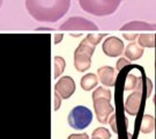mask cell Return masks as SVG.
<instances>
[{
  "label": "cell",
  "mask_w": 156,
  "mask_h": 139,
  "mask_svg": "<svg viewBox=\"0 0 156 139\" xmlns=\"http://www.w3.org/2000/svg\"><path fill=\"white\" fill-rule=\"evenodd\" d=\"M65 66H66V63L64 60V58L59 57V56H56L53 58V78H58L64 72Z\"/></svg>",
  "instance_id": "17"
},
{
  "label": "cell",
  "mask_w": 156,
  "mask_h": 139,
  "mask_svg": "<svg viewBox=\"0 0 156 139\" xmlns=\"http://www.w3.org/2000/svg\"><path fill=\"white\" fill-rule=\"evenodd\" d=\"M62 38V35H57V36H55L53 37V41H55V44H57V43H59L60 42V39Z\"/></svg>",
  "instance_id": "24"
},
{
  "label": "cell",
  "mask_w": 156,
  "mask_h": 139,
  "mask_svg": "<svg viewBox=\"0 0 156 139\" xmlns=\"http://www.w3.org/2000/svg\"><path fill=\"white\" fill-rule=\"evenodd\" d=\"M91 139H101V138H98V137H93Z\"/></svg>",
  "instance_id": "26"
},
{
  "label": "cell",
  "mask_w": 156,
  "mask_h": 139,
  "mask_svg": "<svg viewBox=\"0 0 156 139\" xmlns=\"http://www.w3.org/2000/svg\"><path fill=\"white\" fill-rule=\"evenodd\" d=\"M124 52H125V56L129 60H136L144 55V49L136 42H132L127 45V48L125 49Z\"/></svg>",
  "instance_id": "12"
},
{
  "label": "cell",
  "mask_w": 156,
  "mask_h": 139,
  "mask_svg": "<svg viewBox=\"0 0 156 139\" xmlns=\"http://www.w3.org/2000/svg\"><path fill=\"white\" fill-rule=\"evenodd\" d=\"M67 139H89L87 134H73Z\"/></svg>",
  "instance_id": "20"
},
{
  "label": "cell",
  "mask_w": 156,
  "mask_h": 139,
  "mask_svg": "<svg viewBox=\"0 0 156 139\" xmlns=\"http://www.w3.org/2000/svg\"><path fill=\"white\" fill-rule=\"evenodd\" d=\"M71 0H26L29 14L39 22H56L67 13Z\"/></svg>",
  "instance_id": "1"
},
{
  "label": "cell",
  "mask_w": 156,
  "mask_h": 139,
  "mask_svg": "<svg viewBox=\"0 0 156 139\" xmlns=\"http://www.w3.org/2000/svg\"><path fill=\"white\" fill-rule=\"evenodd\" d=\"M97 83H98V78L93 73L86 74L83 78L81 79V87L83 90H91L97 86Z\"/></svg>",
  "instance_id": "14"
},
{
  "label": "cell",
  "mask_w": 156,
  "mask_h": 139,
  "mask_svg": "<svg viewBox=\"0 0 156 139\" xmlns=\"http://www.w3.org/2000/svg\"><path fill=\"white\" fill-rule=\"evenodd\" d=\"M122 0H79L80 7L95 16H108L117 11Z\"/></svg>",
  "instance_id": "4"
},
{
  "label": "cell",
  "mask_w": 156,
  "mask_h": 139,
  "mask_svg": "<svg viewBox=\"0 0 156 139\" xmlns=\"http://www.w3.org/2000/svg\"><path fill=\"white\" fill-rule=\"evenodd\" d=\"M55 92H57L59 96L66 100L71 97L75 92V82L71 77H62L55 85Z\"/></svg>",
  "instance_id": "8"
},
{
  "label": "cell",
  "mask_w": 156,
  "mask_h": 139,
  "mask_svg": "<svg viewBox=\"0 0 156 139\" xmlns=\"http://www.w3.org/2000/svg\"><path fill=\"white\" fill-rule=\"evenodd\" d=\"M60 96H59V94L57 93V92H55L53 93V109L55 110H58L59 109V106H60Z\"/></svg>",
  "instance_id": "19"
},
{
  "label": "cell",
  "mask_w": 156,
  "mask_h": 139,
  "mask_svg": "<svg viewBox=\"0 0 156 139\" xmlns=\"http://www.w3.org/2000/svg\"><path fill=\"white\" fill-rule=\"evenodd\" d=\"M129 64V61L126 60V59H124V58H120L119 60L117 61V70H122L124 66H126Z\"/></svg>",
  "instance_id": "21"
},
{
  "label": "cell",
  "mask_w": 156,
  "mask_h": 139,
  "mask_svg": "<svg viewBox=\"0 0 156 139\" xmlns=\"http://www.w3.org/2000/svg\"><path fill=\"white\" fill-rule=\"evenodd\" d=\"M142 100V90H134L131 95H128V97L125 101V111L131 116L138 115Z\"/></svg>",
  "instance_id": "9"
},
{
  "label": "cell",
  "mask_w": 156,
  "mask_h": 139,
  "mask_svg": "<svg viewBox=\"0 0 156 139\" xmlns=\"http://www.w3.org/2000/svg\"><path fill=\"white\" fill-rule=\"evenodd\" d=\"M122 30H156V24H151L142 21H132L124 24Z\"/></svg>",
  "instance_id": "13"
},
{
  "label": "cell",
  "mask_w": 156,
  "mask_h": 139,
  "mask_svg": "<svg viewBox=\"0 0 156 139\" xmlns=\"http://www.w3.org/2000/svg\"><path fill=\"white\" fill-rule=\"evenodd\" d=\"M94 109L98 122L105 124L109 122V117L115 111V108L111 106V92L106 88H96L93 93Z\"/></svg>",
  "instance_id": "3"
},
{
  "label": "cell",
  "mask_w": 156,
  "mask_h": 139,
  "mask_svg": "<svg viewBox=\"0 0 156 139\" xmlns=\"http://www.w3.org/2000/svg\"><path fill=\"white\" fill-rule=\"evenodd\" d=\"M98 80L106 87H113L116 83V71L111 66H102L97 70Z\"/></svg>",
  "instance_id": "10"
},
{
  "label": "cell",
  "mask_w": 156,
  "mask_h": 139,
  "mask_svg": "<svg viewBox=\"0 0 156 139\" xmlns=\"http://www.w3.org/2000/svg\"><path fill=\"white\" fill-rule=\"evenodd\" d=\"M93 121V112L84 106L73 108L68 115V124L75 130H82L88 128Z\"/></svg>",
  "instance_id": "5"
},
{
  "label": "cell",
  "mask_w": 156,
  "mask_h": 139,
  "mask_svg": "<svg viewBox=\"0 0 156 139\" xmlns=\"http://www.w3.org/2000/svg\"><path fill=\"white\" fill-rule=\"evenodd\" d=\"M124 37L126 39H128V41H132L133 42L134 39L138 37V35L136 34H126V33H124Z\"/></svg>",
  "instance_id": "22"
},
{
  "label": "cell",
  "mask_w": 156,
  "mask_h": 139,
  "mask_svg": "<svg viewBox=\"0 0 156 139\" xmlns=\"http://www.w3.org/2000/svg\"><path fill=\"white\" fill-rule=\"evenodd\" d=\"M104 36V34H89L79 44L76 50L74 51V66L79 72L89 70L91 65V56L94 55L95 48Z\"/></svg>",
  "instance_id": "2"
},
{
  "label": "cell",
  "mask_w": 156,
  "mask_h": 139,
  "mask_svg": "<svg viewBox=\"0 0 156 139\" xmlns=\"http://www.w3.org/2000/svg\"><path fill=\"white\" fill-rule=\"evenodd\" d=\"M93 137H98L101 139H110L111 138V134H110V131L108 129L98 128L93 132Z\"/></svg>",
  "instance_id": "18"
},
{
  "label": "cell",
  "mask_w": 156,
  "mask_h": 139,
  "mask_svg": "<svg viewBox=\"0 0 156 139\" xmlns=\"http://www.w3.org/2000/svg\"><path fill=\"white\" fill-rule=\"evenodd\" d=\"M110 123H111V126H112V129H113V131L117 132V128H116V116H115V115H112L111 116Z\"/></svg>",
  "instance_id": "23"
},
{
  "label": "cell",
  "mask_w": 156,
  "mask_h": 139,
  "mask_svg": "<svg viewBox=\"0 0 156 139\" xmlns=\"http://www.w3.org/2000/svg\"><path fill=\"white\" fill-rule=\"evenodd\" d=\"M102 49L109 57H118L124 52V43L116 36H110L103 42Z\"/></svg>",
  "instance_id": "7"
},
{
  "label": "cell",
  "mask_w": 156,
  "mask_h": 139,
  "mask_svg": "<svg viewBox=\"0 0 156 139\" xmlns=\"http://www.w3.org/2000/svg\"><path fill=\"white\" fill-rule=\"evenodd\" d=\"M155 34H141L139 36V45L142 48H153L155 46Z\"/></svg>",
  "instance_id": "16"
},
{
  "label": "cell",
  "mask_w": 156,
  "mask_h": 139,
  "mask_svg": "<svg viewBox=\"0 0 156 139\" xmlns=\"http://www.w3.org/2000/svg\"><path fill=\"white\" fill-rule=\"evenodd\" d=\"M154 125H155L154 117L151 115H144L142 121H141V125H140V131L142 134H151L154 130Z\"/></svg>",
  "instance_id": "15"
},
{
  "label": "cell",
  "mask_w": 156,
  "mask_h": 139,
  "mask_svg": "<svg viewBox=\"0 0 156 139\" xmlns=\"http://www.w3.org/2000/svg\"><path fill=\"white\" fill-rule=\"evenodd\" d=\"M144 81L140 77H135L133 74H128L125 80L124 90H142Z\"/></svg>",
  "instance_id": "11"
},
{
  "label": "cell",
  "mask_w": 156,
  "mask_h": 139,
  "mask_svg": "<svg viewBox=\"0 0 156 139\" xmlns=\"http://www.w3.org/2000/svg\"><path fill=\"white\" fill-rule=\"evenodd\" d=\"M60 30H98V27L83 17H71L59 27Z\"/></svg>",
  "instance_id": "6"
},
{
  "label": "cell",
  "mask_w": 156,
  "mask_h": 139,
  "mask_svg": "<svg viewBox=\"0 0 156 139\" xmlns=\"http://www.w3.org/2000/svg\"><path fill=\"white\" fill-rule=\"evenodd\" d=\"M2 1H4V0H0V7H1V5H2Z\"/></svg>",
  "instance_id": "25"
}]
</instances>
